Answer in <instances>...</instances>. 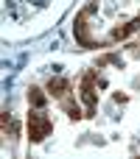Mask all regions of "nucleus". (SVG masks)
Returning a JSON list of instances; mask_svg holds the SVG:
<instances>
[{
  "label": "nucleus",
  "mask_w": 140,
  "mask_h": 159,
  "mask_svg": "<svg viewBox=\"0 0 140 159\" xmlns=\"http://www.w3.org/2000/svg\"><path fill=\"white\" fill-rule=\"evenodd\" d=\"M51 92H53L56 98H65V95H67V81H65V78L51 81Z\"/></svg>",
  "instance_id": "2"
},
{
  "label": "nucleus",
  "mask_w": 140,
  "mask_h": 159,
  "mask_svg": "<svg viewBox=\"0 0 140 159\" xmlns=\"http://www.w3.org/2000/svg\"><path fill=\"white\" fill-rule=\"evenodd\" d=\"M28 98H31V101H34L36 106H42V103H45V95H42V89H36V87H34V89L28 92Z\"/></svg>",
  "instance_id": "3"
},
{
  "label": "nucleus",
  "mask_w": 140,
  "mask_h": 159,
  "mask_svg": "<svg viewBox=\"0 0 140 159\" xmlns=\"http://www.w3.org/2000/svg\"><path fill=\"white\" fill-rule=\"evenodd\" d=\"M28 126H31V140H45V134L51 131V120L45 115H31Z\"/></svg>",
  "instance_id": "1"
}]
</instances>
